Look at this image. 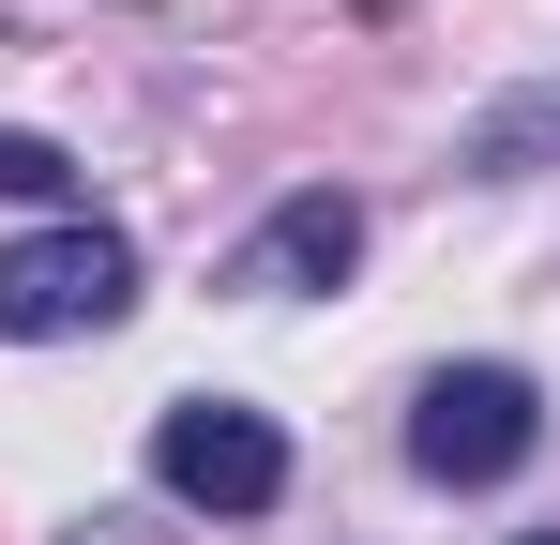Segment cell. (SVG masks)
<instances>
[{"label": "cell", "instance_id": "3957f363", "mask_svg": "<svg viewBox=\"0 0 560 545\" xmlns=\"http://www.w3.org/2000/svg\"><path fill=\"white\" fill-rule=\"evenodd\" d=\"M152 469H167V500H197V515H273L288 500V440L243 394H183V409L152 425Z\"/></svg>", "mask_w": 560, "mask_h": 545}, {"label": "cell", "instance_id": "8992f818", "mask_svg": "<svg viewBox=\"0 0 560 545\" xmlns=\"http://www.w3.org/2000/svg\"><path fill=\"white\" fill-rule=\"evenodd\" d=\"M546 137H560V91H530L515 121H485V167H515V152H546Z\"/></svg>", "mask_w": 560, "mask_h": 545}, {"label": "cell", "instance_id": "6da1fadb", "mask_svg": "<svg viewBox=\"0 0 560 545\" xmlns=\"http://www.w3.org/2000/svg\"><path fill=\"white\" fill-rule=\"evenodd\" d=\"M546 440V394L515 379V363H440L424 394H409V469L424 485H515Z\"/></svg>", "mask_w": 560, "mask_h": 545}, {"label": "cell", "instance_id": "277c9868", "mask_svg": "<svg viewBox=\"0 0 560 545\" xmlns=\"http://www.w3.org/2000/svg\"><path fill=\"white\" fill-rule=\"evenodd\" d=\"M349 258H364V212H349L334 182H303V197H288L273 228L243 243V272H228V288H258V303H288V288H349Z\"/></svg>", "mask_w": 560, "mask_h": 545}, {"label": "cell", "instance_id": "52a82bcc", "mask_svg": "<svg viewBox=\"0 0 560 545\" xmlns=\"http://www.w3.org/2000/svg\"><path fill=\"white\" fill-rule=\"evenodd\" d=\"M530 545H560V531H530Z\"/></svg>", "mask_w": 560, "mask_h": 545}, {"label": "cell", "instance_id": "7a4b0ae2", "mask_svg": "<svg viewBox=\"0 0 560 545\" xmlns=\"http://www.w3.org/2000/svg\"><path fill=\"white\" fill-rule=\"evenodd\" d=\"M137 303V243L121 228H31V243H0V334L15 349H46V334H106Z\"/></svg>", "mask_w": 560, "mask_h": 545}, {"label": "cell", "instance_id": "5b68a950", "mask_svg": "<svg viewBox=\"0 0 560 545\" xmlns=\"http://www.w3.org/2000/svg\"><path fill=\"white\" fill-rule=\"evenodd\" d=\"M61 182H77L61 137H15V121H0V197H61Z\"/></svg>", "mask_w": 560, "mask_h": 545}]
</instances>
